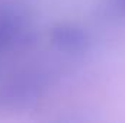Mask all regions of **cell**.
I'll return each mask as SVG.
<instances>
[{
  "instance_id": "cell-2",
  "label": "cell",
  "mask_w": 125,
  "mask_h": 123,
  "mask_svg": "<svg viewBox=\"0 0 125 123\" xmlns=\"http://www.w3.org/2000/svg\"><path fill=\"white\" fill-rule=\"evenodd\" d=\"M16 32H18V25L13 20L7 18H0V48L9 44Z\"/></svg>"
},
{
  "instance_id": "cell-1",
  "label": "cell",
  "mask_w": 125,
  "mask_h": 123,
  "mask_svg": "<svg viewBox=\"0 0 125 123\" xmlns=\"http://www.w3.org/2000/svg\"><path fill=\"white\" fill-rule=\"evenodd\" d=\"M54 44L64 51H80L86 45V35L74 26L62 25L52 32Z\"/></svg>"
}]
</instances>
